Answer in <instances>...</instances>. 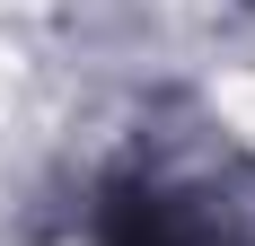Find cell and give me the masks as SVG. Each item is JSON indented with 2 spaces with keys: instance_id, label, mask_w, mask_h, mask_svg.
I'll use <instances>...</instances> for the list:
<instances>
[{
  "instance_id": "6da1fadb",
  "label": "cell",
  "mask_w": 255,
  "mask_h": 246,
  "mask_svg": "<svg viewBox=\"0 0 255 246\" xmlns=\"http://www.w3.org/2000/svg\"><path fill=\"white\" fill-rule=\"evenodd\" d=\"M97 246H220V238L185 194H167L150 176H115L97 194Z\"/></svg>"
}]
</instances>
